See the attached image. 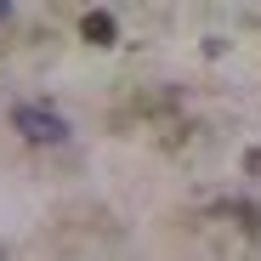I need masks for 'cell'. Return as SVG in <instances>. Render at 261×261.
I'll use <instances>...</instances> for the list:
<instances>
[{
    "instance_id": "obj_4",
    "label": "cell",
    "mask_w": 261,
    "mask_h": 261,
    "mask_svg": "<svg viewBox=\"0 0 261 261\" xmlns=\"http://www.w3.org/2000/svg\"><path fill=\"white\" fill-rule=\"evenodd\" d=\"M6 17H12V6H6V0H0V23H6Z\"/></svg>"
},
{
    "instance_id": "obj_3",
    "label": "cell",
    "mask_w": 261,
    "mask_h": 261,
    "mask_svg": "<svg viewBox=\"0 0 261 261\" xmlns=\"http://www.w3.org/2000/svg\"><path fill=\"white\" fill-rule=\"evenodd\" d=\"M244 170H250V176L261 182V148H250V153H244Z\"/></svg>"
},
{
    "instance_id": "obj_1",
    "label": "cell",
    "mask_w": 261,
    "mask_h": 261,
    "mask_svg": "<svg viewBox=\"0 0 261 261\" xmlns=\"http://www.w3.org/2000/svg\"><path fill=\"white\" fill-rule=\"evenodd\" d=\"M12 125L23 130L29 142H46V148L68 142V125H63V114H51V108H40V102H17V108H12Z\"/></svg>"
},
{
    "instance_id": "obj_2",
    "label": "cell",
    "mask_w": 261,
    "mask_h": 261,
    "mask_svg": "<svg viewBox=\"0 0 261 261\" xmlns=\"http://www.w3.org/2000/svg\"><path fill=\"white\" fill-rule=\"evenodd\" d=\"M80 34L91 40V46H114V40H119V23H114V12H85V17H80Z\"/></svg>"
}]
</instances>
